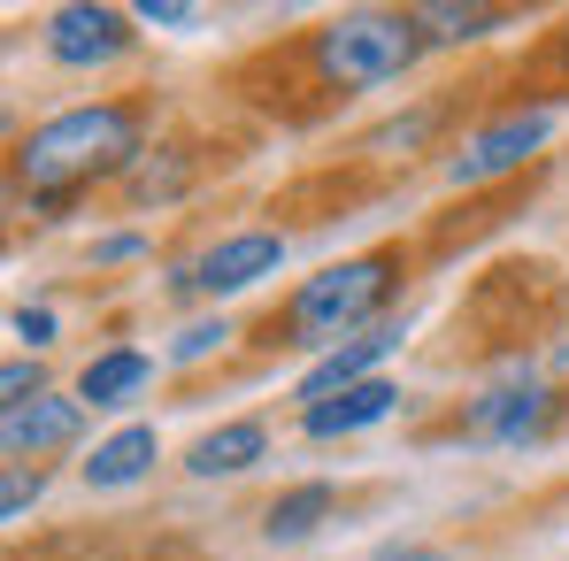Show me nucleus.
Segmentation results:
<instances>
[{"instance_id":"6","label":"nucleus","mask_w":569,"mask_h":561,"mask_svg":"<svg viewBox=\"0 0 569 561\" xmlns=\"http://www.w3.org/2000/svg\"><path fill=\"white\" fill-rule=\"evenodd\" d=\"M78 431H86V400L78 392H39L31 408H0V447H8V462H39V454H62V447H78Z\"/></svg>"},{"instance_id":"20","label":"nucleus","mask_w":569,"mask_h":561,"mask_svg":"<svg viewBox=\"0 0 569 561\" xmlns=\"http://www.w3.org/2000/svg\"><path fill=\"white\" fill-rule=\"evenodd\" d=\"M0 400H8V408H31V400H39V370H31V362H8V370H0Z\"/></svg>"},{"instance_id":"22","label":"nucleus","mask_w":569,"mask_h":561,"mask_svg":"<svg viewBox=\"0 0 569 561\" xmlns=\"http://www.w3.org/2000/svg\"><path fill=\"white\" fill-rule=\"evenodd\" d=\"M131 254H139L131 231H116V239H100V247H93V262H131Z\"/></svg>"},{"instance_id":"23","label":"nucleus","mask_w":569,"mask_h":561,"mask_svg":"<svg viewBox=\"0 0 569 561\" xmlns=\"http://www.w3.org/2000/svg\"><path fill=\"white\" fill-rule=\"evenodd\" d=\"M378 561H455L447 547H378Z\"/></svg>"},{"instance_id":"19","label":"nucleus","mask_w":569,"mask_h":561,"mask_svg":"<svg viewBox=\"0 0 569 561\" xmlns=\"http://www.w3.org/2000/svg\"><path fill=\"white\" fill-rule=\"evenodd\" d=\"M423 131H431V108H423V116H400V123H385V131H378V139H370V147H378V154H392V147L408 154V147H416Z\"/></svg>"},{"instance_id":"8","label":"nucleus","mask_w":569,"mask_h":561,"mask_svg":"<svg viewBox=\"0 0 569 561\" xmlns=\"http://www.w3.org/2000/svg\"><path fill=\"white\" fill-rule=\"evenodd\" d=\"M278 262H284L278 231H231V239H216L186 278H178V292H208V300H223V292H247L254 278H270Z\"/></svg>"},{"instance_id":"4","label":"nucleus","mask_w":569,"mask_h":561,"mask_svg":"<svg viewBox=\"0 0 569 561\" xmlns=\"http://www.w3.org/2000/svg\"><path fill=\"white\" fill-rule=\"evenodd\" d=\"M547 131H555V108H516V116H500V123L470 131V139H462V154L447 162V186H485V178L523 170V154H539V147H547Z\"/></svg>"},{"instance_id":"18","label":"nucleus","mask_w":569,"mask_h":561,"mask_svg":"<svg viewBox=\"0 0 569 561\" xmlns=\"http://www.w3.org/2000/svg\"><path fill=\"white\" fill-rule=\"evenodd\" d=\"M131 23H162V31H192V23H200V8H186V0H139V8H131Z\"/></svg>"},{"instance_id":"11","label":"nucleus","mask_w":569,"mask_h":561,"mask_svg":"<svg viewBox=\"0 0 569 561\" xmlns=\"http://www.w3.org/2000/svg\"><path fill=\"white\" fill-rule=\"evenodd\" d=\"M270 454V431L262 423H223V431H208V439H192L186 469L192 477H239V469H254Z\"/></svg>"},{"instance_id":"17","label":"nucleus","mask_w":569,"mask_h":561,"mask_svg":"<svg viewBox=\"0 0 569 561\" xmlns=\"http://www.w3.org/2000/svg\"><path fill=\"white\" fill-rule=\"evenodd\" d=\"M39 492H47V477H39V469H8V484H0V515L16 523V515H23Z\"/></svg>"},{"instance_id":"1","label":"nucleus","mask_w":569,"mask_h":561,"mask_svg":"<svg viewBox=\"0 0 569 561\" xmlns=\"http://www.w3.org/2000/svg\"><path fill=\"white\" fill-rule=\"evenodd\" d=\"M131 154H139V116L116 108V100H86V108L47 116L16 147V178L39 192V200H70V192L93 186V178L131 170Z\"/></svg>"},{"instance_id":"3","label":"nucleus","mask_w":569,"mask_h":561,"mask_svg":"<svg viewBox=\"0 0 569 561\" xmlns=\"http://www.w3.org/2000/svg\"><path fill=\"white\" fill-rule=\"evenodd\" d=\"M416 54H423L416 16H385V8H355V16H339V23L316 31V70H323L331 86H347V93L408 78Z\"/></svg>"},{"instance_id":"9","label":"nucleus","mask_w":569,"mask_h":561,"mask_svg":"<svg viewBox=\"0 0 569 561\" xmlns=\"http://www.w3.org/2000/svg\"><path fill=\"white\" fill-rule=\"evenodd\" d=\"M400 339H408V323H400V315H385L378 331H362V339L331 347V354H323L316 370L300 377V392H292V400H300V415H308V408H323V400H339L347 384H370L385 354H400Z\"/></svg>"},{"instance_id":"16","label":"nucleus","mask_w":569,"mask_h":561,"mask_svg":"<svg viewBox=\"0 0 569 561\" xmlns=\"http://www.w3.org/2000/svg\"><path fill=\"white\" fill-rule=\"evenodd\" d=\"M223 339H231V323H223V315H216V323H186V331H178V347H170V362H200V354H216Z\"/></svg>"},{"instance_id":"7","label":"nucleus","mask_w":569,"mask_h":561,"mask_svg":"<svg viewBox=\"0 0 569 561\" xmlns=\"http://www.w3.org/2000/svg\"><path fill=\"white\" fill-rule=\"evenodd\" d=\"M131 47V16L123 8H100V0H70L47 16V54L70 62V70H93V62H116Z\"/></svg>"},{"instance_id":"21","label":"nucleus","mask_w":569,"mask_h":561,"mask_svg":"<svg viewBox=\"0 0 569 561\" xmlns=\"http://www.w3.org/2000/svg\"><path fill=\"white\" fill-rule=\"evenodd\" d=\"M8 331H16L23 347H47V339H54V308H16V315H8Z\"/></svg>"},{"instance_id":"15","label":"nucleus","mask_w":569,"mask_h":561,"mask_svg":"<svg viewBox=\"0 0 569 561\" xmlns=\"http://www.w3.org/2000/svg\"><path fill=\"white\" fill-rule=\"evenodd\" d=\"M323 515H331V484H323V477H316V484H292L284 500H270L262 539H270V547H292V539H308Z\"/></svg>"},{"instance_id":"13","label":"nucleus","mask_w":569,"mask_h":561,"mask_svg":"<svg viewBox=\"0 0 569 561\" xmlns=\"http://www.w3.org/2000/svg\"><path fill=\"white\" fill-rule=\"evenodd\" d=\"M154 377V362L139 354V347H116V354H100V362H86V377H78V400L86 408H123L139 384Z\"/></svg>"},{"instance_id":"14","label":"nucleus","mask_w":569,"mask_h":561,"mask_svg":"<svg viewBox=\"0 0 569 561\" xmlns=\"http://www.w3.org/2000/svg\"><path fill=\"white\" fill-rule=\"evenodd\" d=\"M423 47H462V39H485L500 31V8H477V0H431V8H408Z\"/></svg>"},{"instance_id":"24","label":"nucleus","mask_w":569,"mask_h":561,"mask_svg":"<svg viewBox=\"0 0 569 561\" xmlns=\"http://www.w3.org/2000/svg\"><path fill=\"white\" fill-rule=\"evenodd\" d=\"M562 54H569V39H562Z\"/></svg>"},{"instance_id":"12","label":"nucleus","mask_w":569,"mask_h":561,"mask_svg":"<svg viewBox=\"0 0 569 561\" xmlns=\"http://www.w3.org/2000/svg\"><path fill=\"white\" fill-rule=\"evenodd\" d=\"M154 469V423H123L116 439H100L93 462H86V484H100V492H116V484H139Z\"/></svg>"},{"instance_id":"5","label":"nucleus","mask_w":569,"mask_h":561,"mask_svg":"<svg viewBox=\"0 0 569 561\" xmlns=\"http://www.w3.org/2000/svg\"><path fill=\"white\" fill-rule=\"evenodd\" d=\"M547 423H555V392L539 377H508V384L477 392L470 408H462V439H477V447H523Z\"/></svg>"},{"instance_id":"2","label":"nucleus","mask_w":569,"mask_h":561,"mask_svg":"<svg viewBox=\"0 0 569 561\" xmlns=\"http://www.w3.org/2000/svg\"><path fill=\"white\" fill-rule=\"evenodd\" d=\"M400 278V254H355V262H339V270H323V278H308L292 300H284V331H292V347H323V339H362V331H378L385 315V292Z\"/></svg>"},{"instance_id":"10","label":"nucleus","mask_w":569,"mask_h":561,"mask_svg":"<svg viewBox=\"0 0 569 561\" xmlns=\"http://www.w3.org/2000/svg\"><path fill=\"white\" fill-rule=\"evenodd\" d=\"M392 408H400V392H392L385 377H370V384H347L339 400L308 408V415H300V431H308V439H355V431H370V423H385Z\"/></svg>"}]
</instances>
